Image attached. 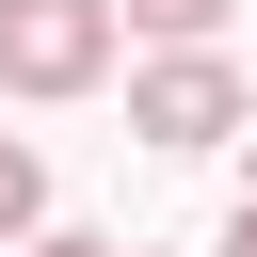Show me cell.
I'll use <instances>...</instances> for the list:
<instances>
[{
  "instance_id": "cell-1",
  "label": "cell",
  "mask_w": 257,
  "mask_h": 257,
  "mask_svg": "<svg viewBox=\"0 0 257 257\" xmlns=\"http://www.w3.org/2000/svg\"><path fill=\"white\" fill-rule=\"evenodd\" d=\"M128 0H0V96H96Z\"/></svg>"
},
{
  "instance_id": "cell-2",
  "label": "cell",
  "mask_w": 257,
  "mask_h": 257,
  "mask_svg": "<svg viewBox=\"0 0 257 257\" xmlns=\"http://www.w3.org/2000/svg\"><path fill=\"white\" fill-rule=\"evenodd\" d=\"M128 128H145V145H177V161H193V145H225V128H241V64H225V32L161 48V64L128 80Z\"/></svg>"
},
{
  "instance_id": "cell-3",
  "label": "cell",
  "mask_w": 257,
  "mask_h": 257,
  "mask_svg": "<svg viewBox=\"0 0 257 257\" xmlns=\"http://www.w3.org/2000/svg\"><path fill=\"white\" fill-rule=\"evenodd\" d=\"M32 225H48V161L0 128V241H32Z\"/></svg>"
},
{
  "instance_id": "cell-4",
  "label": "cell",
  "mask_w": 257,
  "mask_h": 257,
  "mask_svg": "<svg viewBox=\"0 0 257 257\" xmlns=\"http://www.w3.org/2000/svg\"><path fill=\"white\" fill-rule=\"evenodd\" d=\"M241 0H128V32H161V48H193V32H225Z\"/></svg>"
},
{
  "instance_id": "cell-5",
  "label": "cell",
  "mask_w": 257,
  "mask_h": 257,
  "mask_svg": "<svg viewBox=\"0 0 257 257\" xmlns=\"http://www.w3.org/2000/svg\"><path fill=\"white\" fill-rule=\"evenodd\" d=\"M225 257H257V177H241V209H225Z\"/></svg>"
},
{
  "instance_id": "cell-6",
  "label": "cell",
  "mask_w": 257,
  "mask_h": 257,
  "mask_svg": "<svg viewBox=\"0 0 257 257\" xmlns=\"http://www.w3.org/2000/svg\"><path fill=\"white\" fill-rule=\"evenodd\" d=\"M32 257H128V241H80V225H48V241H32Z\"/></svg>"
},
{
  "instance_id": "cell-7",
  "label": "cell",
  "mask_w": 257,
  "mask_h": 257,
  "mask_svg": "<svg viewBox=\"0 0 257 257\" xmlns=\"http://www.w3.org/2000/svg\"><path fill=\"white\" fill-rule=\"evenodd\" d=\"M128 257H145V241H128Z\"/></svg>"
}]
</instances>
